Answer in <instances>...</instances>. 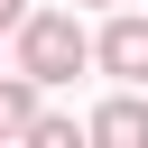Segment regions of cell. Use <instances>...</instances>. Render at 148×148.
<instances>
[{"mask_svg": "<svg viewBox=\"0 0 148 148\" xmlns=\"http://www.w3.org/2000/svg\"><path fill=\"white\" fill-rule=\"evenodd\" d=\"M92 65V37L74 28V9H37L28 28H18V74L46 92V83H65V74H83Z\"/></svg>", "mask_w": 148, "mask_h": 148, "instance_id": "obj_1", "label": "cell"}, {"mask_svg": "<svg viewBox=\"0 0 148 148\" xmlns=\"http://www.w3.org/2000/svg\"><path fill=\"white\" fill-rule=\"evenodd\" d=\"M83 130H92V148H148V102L139 92H111Z\"/></svg>", "mask_w": 148, "mask_h": 148, "instance_id": "obj_3", "label": "cell"}, {"mask_svg": "<svg viewBox=\"0 0 148 148\" xmlns=\"http://www.w3.org/2000/svg\"><path fill=\"white\" fill-rule=\"evenodd\" d=\"M0 28H28V9H18V0H0Z\"/></svg>", "mask_w": 148, "mask_h": 148, "instance_id": "obj_6", "label": "cell"}, {"mask_svg": "<svg viewBox=\"0 0 148 148\" xmlns=\"http://www.w3.org/2000/svg\"><path fill=\"white\" fill-rule=\"evenodd\" d=\"M37 120H46V111H37V83H28V74H9V83H0V139H28Z\"/></svg>", "mask_w": 148, "mask_h": 148, "instance_id": "obj_4", "label": "cell"}, {"mask_svg": "<svg viewBox=\"0 0 148 148\" xmlns=\"http://www.w3.org/2000/svg\"><path fill=\"white\" fill-rule=\"evenodd\" d=\"M92 9H111V0H92Z\"/></svg>", "mask_w": 148, "mask_h": 148, "instance_id": "obj_7", "label": "cell"}, {"mask_svg": "<svg viewBox=\"0 0 148 148\" xmlns=\"http://www.w3.org/2000/svg\"><path fill=\"white\" fill-rule=\"evenodd\" d=\"M92 65H102V74H120V83H148V18H139V9H120V18L92 37Z\"/></svg>", "mask_w": 148, "mask_h": 148, "instance_id": "obj_2", "label": "cell"}, {"mask_svg": "<svg viewBox=\"0 0 148 148\" xmlns=\"http://www.w3.org/2000/svg\"><path fill=\"white\" fill-rule=\"evenodd\" d=\"M18 148H92V130H74V120H56V111H46V120H37Z\"/></svg>", "mask_w": 148, "mask_h": 148, "instance_id": "obj_5", "label": "cell"}]
</instances>
